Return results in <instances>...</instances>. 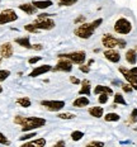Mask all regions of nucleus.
<instances>
[{
	"label": "nucleus",
	"instance_id": "nucleus-1",
	"mask_svg": "<svg viewBox=\"0 0 137 147\" xmlns=\"http://www.w3.org/2000/svg\"><path fill=\"white\" fill-rule=\"evenodd\" d=\"M14 123L22 125L23 132H28V131L36 129V128L43 127L47 123V121L39 117H20V115H17L14 118Z\"/></svg>",
	"mask_w": 137,
	"mask_h": 147
},
{
	"label": "nucleus",
	"instance_id": "nucleus-2",
	"mask_svg": "<svg viewBox=\"0 0 137 147\" xmlns=\"http://www.w3.org/2000/svg\"><path fill=\"white\" fill-rule=\"evenodd\" d=\"M102 23H103V19H102V18H99V19H95L94 22H91V23L80 24V26H79L78 28L74 30V33H75V36L79 37V38L88 39V38H90V37L94 34L95 29L98 28Z\"/></svg>",
	"mask_w": 137,
	"mask_h": 147
},
{
	"label": "nucleus",
	"instance_id": "nucleus-3",
	"mask_svg": "<svg viewBox=\"0 0 137 147\" xmlns=\"http://www.w3.org/2000/svg\"><path fill=\"white\" fill-rule=\"evenodd\" d=\"M53 14H39L37 17V19L33 22L36 27H37L38 29H45V30H50V29H53L55 28V20L51 19V17H52Z\"/></svg>",
	"mask_w": 137,
	"mask_h": 147
},
{
	"label": "nucleus",
	"instance_id": "nucleus-4",
	"mask_svg": "<svg viewBox=\"0 0 137 147\" xmlns=\"http://www.w3.org/2000/svg\"><path fill=\"white\" fill-rule=\"evenodd\" d=\"M60 59H67L70 60L72 63H78V65H83L85 59H86V55L84 51H76V52H71V53H61L59 55Z\"/></svg>",
	"mask_w": 137,
	"mask_h": 147
},
{
	"label": "nucleus",
	"instance_id": "nucleus-5",
	"mask_svg": "<svg viewBox=\"0 0 137 147\" xmlns=\"http://www.w3.org/2000/svg\"><path fill=\"white\" fill-rule=\"evenodd\" d=\"M114 30L118 34H128L132 30V23L126 18H119L114 23Z\"/></svg>",
	"mask_w": 137,
	"mask_h": 147
},
{
	"label": "nucleus",
	"instance_id": "nucleus-6",
	"mask_svg": "<svg viewBox=\"0 0 137 147\" xmlns=\"http://www.w3.org/2000/svg\"><path fill=\"white\" fill-rule=\"evenodd\" d=\"M17 19H18V15L13 9H5V10H3L1 13H0V26L15 22Z\"/></svg>",
	"mask_w": 137,
	"mask_h": 147
},
{
	"label": "nucleus",
	"instance_id": "nucleus-7",
	"mask_svg": "<svg viewBox=\"0 0 137 147\" xmlns=\"http://www.w3.org/2000/svg\"><path fill=\"white\" fill-rule=\"evenodd\" d=\"M41 105H43L50 112H59L65 107V102L63 100H42Z\"/></svg>",
	"mask_w": 137,
	"mask_h": 147
},
{
	"label": "nucleus",
	"instance_id": "nucleus-8",
	"mask_svg": "<svg viewBox=\"0 0 137 147\" xmlns=\"http://www.w3.org/2000/svg\"><path fill=\"white\" fill-rule=\"evenodd\" d=\"M119 41H121V38H115V37H113L112 34H109V33L104 34L102 38V43L105 48L119 47Z\"/></svg>",
	"mask_w": 137,
	"mask_h": 147
},
{
	"label": "nucleus",
	"instance_id": "nucleus-9",
	"mask_svg": "<svg viewBox=\"0 0 137 147\" xmlns=\"http://www.w3.org/2000/svg\"><path fill=\"white\" fill-rule=\"evenodd\" d=\"M55 71H65V72H70L72 70V62L67 59H60V61L57 62V65L55 66Z\"/></svg>",
	"mask_w": 137,
	"mask_h": 147
},
{
	"label": "nucleus",
	"instance_id": "nucleus-10",
	"mask_svg": "<svg viewBox=\"0 0 137 147\" xmlns=\"http://www.w3.org/2000/svg\"><path fill=\"white\" fill-rule=\"evenodd\" d=\"M119 72L124 76V79H126V80L131 84V86L135 89V90H137V79L130 72V70L126 69V67H123V66H121L119 67Z\"/></svg>",
	"mask_w": 137,
	"mask_h": 147
},
{
	"label": "nucleus",
	"instance_id": "nucleus-11",
	"mask_svg": "<svg viewBox=\"0 0 137 147\" xmlns=\"http://www.w3.org/2000/svg\"><path fill=\"white\" fill-rule=\"evenodd\" d=\"M11 55H13V46L11 43H3L0 46V56L4 57V59H9V57H11Z\"/></svg>",
	"mask_w": 137,
	"mask_h": 147
},
{
	"label": "nucleus",
	"instance_id": "nucleus-12",
	"mask_svg": "<svg viewBox=\"0 0 137 147\" xmlns=\"http://www.w3.org/2000/svg\"><path fill=\"white\" fill-rule=\"evenodd\" d=\"M50 70H52V67L48 65H42V66L34 67V69L32 70V72L29 74V76L30 78H37V76H41V75H43V74L48 72Z\"/></svg>",
	"mask_w": 137,
	"mask_h": 147
},
{
	"label": "nucleus",
	"instance_id": "nucleus-13",
	"mask_svg": "<svg viewBox=\"0 0 137 147\" xmlns=\"http://www.w3.org/2000/svg\"><path fill=\"white\" fill-rule=\"evenodd\" d=\"M104 57L108 61H111V62H118V61L121 60V55L118 53L115 50H113V48H108L105 52H104Z\"/></svg>",
	"mask_w": 137,
	"mask_h": 147
},
{
	"label": "nucleus",
	"instance_id": "nucleus-14",
	"mask_svg": "<svg viewBox=\"0 0 137 147\" xmlns=\"http://www.w3.org/2000/svg\"><path fill=\"white\" fill-rule=\"evenodd\" d=\"M19 9L20 10H23L26 14H28V15H30V14H34L36 13V10H37V8L34 7V5L32 4V3H26V4H20L19 5Z\"/></svg>",
	"mask_w": 137,
	"mask_h": 147
},
{
	"label": "nucleus",
	"instance_id": "nucleus-15",
	"mask_svg": "<svg viewBox=\"0 0 137 147\" xmlns=\"http://www.w3.org/2000/svg\"><path fill=\"white\" fill-rule=\"evenodd\" d=\"M32 4L37 9H47L52 5V1L51 0H34L32 1Z\"/></svg>",
	"mask_w": 137,
	"mask_h": 147
},
{
	"label": "nucleus",
	"instance_id": "nucleus-16",
	"mask_svg": "<svg viewBox=\"0 0 137 147\" xmlns=\"http://www.w3.org/2000/svg\"><path fill=\"white\" fill-rule=\"evenodd\" d=\"M126 60L131 65H135L137 62V52L136 50H128L126 52Z\"/></svg>",
	"mask_w": 137,
	"mask_h": 147
},
{
	"label": "nucleus",
	"instance_id": "nucleus-17",
	"mask_svg": "<svg viewBox=\"0 0 137 147\" xmlns=\"http://www.w3.org/2000/svg\"><path fill=\"white\" fill-rule=\"evenodd\" d=\"M94 93H95L97 95H99V94H108V95H111V94H113V90L109 86L98 85V86H95V89H94Z\"/></svg>",
	"mask_w": 137,
	"mask_h": 147
},
{
	"label": "nucleus",
	"instance_id": "nucleus-18",
	"mask_svg": "<svg viewBox=\"0 0 137 147\" xmlns=\"http://www.w3.org/2000/svg\"><path fill=\"white\" fill-rule=\"evenodd\" d=\"M88 104H89V99H88L86 96H79L78 99L74 100L72 105H74L75 108H83V107H86Z\"/></svg>",
	"mask_w": 137,
	"mask_h": 147
},
{
	"label": "nucleus",
	"instance_id": "nucleus-19",
	"mask_svg": "<svg viewBox=\"0 0 137 147\" xmlns=\"http://www.w3.org/2000/svg\"><path fill=\"white\" fill-rule=\"evenodd\" d=\"M81 85H83V88L80 89V91H79V94L80 95H90L91 90H90V82L89 80H83L81 81Z\"/></svg>",
	"mask_w": 137,
	"mask_h": 147
},
{
	"label": "nucleus",
	"instance_id": "nucleus-20",
	"mask_svg": "<svg viewBox=\"0 0 137 147\" xmlns=\"http://www.w3.org/2000/svg\"><path fill=\"white\" fill-rule=\"evenodd\" d=\"M103 113H104V110H103L102 107H91L89 109V114L91 117H95V118L103 117Z\"/></svg>",
	"mask_w": 137,
	"mask_h": 147
},
{
	"label": "nucleus",
	"instance_id": "nucleus-21",
	"mask_svg": "<svg viewBox=\"0 0 137 147\" xmlns=\"http://www.w3.org/2000/svg\"><path fill=\"white\" fill-rule=\"evenodd\" d=\"M15 43L22 46L24 48H32V45L29 42V37H22V38H15Z\"/></svg>",
	"mask_w": 137,
	"mask_h": 147
},
{
	"label": "nucleus",
	"instance_id": "nucleus-22",
	"mask_svg": "<svg viewBox=\"0 0 137 147\" xmlns=\"http://www.w3.org/2000/svg\"><path fill=\"white\" fill-rule=\"evenodd\" d=\"M17 103L19 104L20 107H23V108H28V107H30V99L27 96H23V98H19V99H17Z\"/></svg>",
	"mask_w": 137,
	"mask_h": 147
},
{
	"label": "nucleus",
	"instance_id": "nucleus-23",
	"mask_svg": "<svg viewBox=\"0 0 137 147\" xmlns=\"http://www.w3.org/2000/svg\"><path fill=\"white\" fill-rule=\"evenodd\" d=\"M119 114H117V113H108V114H105L104 119L107 122H117L119 121Z\"/></svg>",
	"mask_w": 137,
	"mask_h": 147
},
{
	"label": "nucleus",
	"instance_id": "nucleus-24",
	"mask_svg": "<svg viewBox=\"0 0 137 147\" xmlns=\"http://www.w3.org/2000/svg\"><path fill=\"white\" fill-rule=\"evenodd\" d=\"M28 145H34V146H38V147H43L46 145V140L45 138H38V140H34V141H30V142H27V145H24V147L28 146Z\"/></svg>",
	"mask_w": 137,
	"mask_h": 147
},
{
	"label": "nucleus",
	"instance_id": "nucleus-25",
	"mask_svg": "<svg viewBox=\"0 0 137 147\" xmlns=\"http://www.w3.org/2000/svg\"><path fill=\"white\" fill-rule=\"evenodd\" d=\"M83 137H84V132H81V131H74V132L71 133L72 141H80Z\"/></svg>",
	"mask_w": 137,
	"mask_h": 147
},
{
	"label": "nucleus",
	"instance_id": "nucleus-26",
	"mask_svg": "<svg viewBox=\"0 0 137 147\" xmlns=\"http://www.w3.org/2000/svg\"><path fill=\"white\" fill-rule=\"evenodd\" d=\"M114 103L115 104H122V105H126V100H124V98L122 96V94H119V93H117L114 95Z\"/></svg>",
	"mask_w": 137,
	"mask_h": 147
},
{
	"label": "nucleus",
	"instance_id": "nucleus-27",
	"mask_svg": "<svg viewBox=\"0 0 137 147\" xmlns=\"http://www.w3.org/2000/svg\"><path fill=\"white\" fill-rule=\"evenodd\" d=\"M76 1L78 0H59V5H61V7H71Z\"/></svg>",
	"mask_w": 137,
	"mask_h": 147
},
{
	"label": "nucleus",
	"instance_id": "nucleus-28",
	"mask_svg": "<svg viewBox=\"0 0 137 147\" xmlns=\"http://www.w3.org/2000/svg\"><path fill=\"white\" fill-rule=\"evenodd\" d=\"M60 119H74L76 115L74 113H60L59 115H57Z\"/></svg>",
	"mask_w": 137,
	"mask_h": 147
},
{
	"label": "nucleus",
	"instance_id": "nucleus-29",
	"mask_svg": "<svg viewBox=\"0 0 137 147\" xmlns=\"http://www.w3.org/2000/svg\"><path fill=\"white\" fill-rule=\"evenodd\" d=\"M24 29H26L27 32H30V33H37L38 30H39L33 23H32V24H27V26H24Z\"/></svg>",
	"mask_w": 137,
	"mask_h": 147
},
{
	"label": "nucleus",
	"instance_id": "nucleus-30",
	"mask_svg": "<svg viewBox=\"0 0 137 147\" xmlns=\"http://www.w3.org/2000/svg\"><path fill=\"white\" fill-rule=\"evenodd\" d=\"M10 76V71L9 70H0V81H4Z\"/></svg>",
	"mask_w": 137,
	"mask_h": 147
},
{
	"label": "nucleus",
	"instance_id": "nucleus-31",
	"mask_svg": "<svg viewBox=\"0 0 137 147\" xmlns=\"http://www.w3.org/2000/svg\"><path fill=\"white\" fill-rule=\"evenodd\" d=\"M98 102H99L100 104H105L107 102H108V94H99Z\"/></svg>",
	"mask_w": 137,
	"mask_h": 147
},
{
	"label": "nucleus",
	"instance_id": "nucleus-32",
	"mask_svg": "<svg viewBox=\"0 0 137 147\" xmlns=\"http://www.w3.org/2000/svg\"><path fill=\"white\" fill-rule=\"evenodd\" d=\"M0 143H1V145H5V146H9L10 145V141H9L3 133H0Z\"/></svg>",
	"mask_w": 137,
	"mask_h": 147
},
{
	"label": "nucleus",
	"instance_id": "nucleus-33",
	"mask_svg": "<svg viewBox=\"0 0 137 147\" xmlns=\"http://www.w3.org/2000/svg\"><path fill=\"white\" fill-rule=\"evenodd\" d=\"M122 89H123L124 93H132V90H133L131 84H122Z\"/></svg>",
	"mask_w": 137,
	"mask_h": 147
},
{
	"label": "nucleus",
	"instance_id": "nucleus-34",
	"mask_svg": "<svg viewBox=\"0 0 137 147\" xmlns=\"http://www.w3.org/2000/svg\"><path fill=\"white\" fill-rule=\"evenodd\" d=\"M32 137H36V133H34V132L28 133V134H24V136L19 137V140H20V141H28V140L32 138Z\"/></svg>",
	"mask_w": 137,
	"mask_h": 147
},
{
	"label": "nucleus",
	"instance_id": "nucleus-35",
	"mask_svg": "<svg viewBox=\"0 0 137 147\" xmlns=\"http://www.w3.org/2000/svg\"><path fill=\"white\" fill-rule=\"evenodd\" d=\"M130 121L131 122H133V123H135V122H137V108H135L132 110V113H131V118H130Z\"/></svg>",
	"mask_w": 137,
	"mask_h": 147
},
{
	"label": "nucleus",
	"instance_id": "nucleus-36",
	"mask_svg": "<svg viewBox=\"0 0 137 147\" xmlns=\"http://www.w3.org/2000/svg\"><path fill=\"white\" fill-rule=\"evenodd\" d=\"M79 70H80V71H83V72H85V74H88L89 72V65H80L79 66Z\"/></svg>",
	"mask_w": 137,
	"mask_h": 147
},
{
	"label": "nucleus",
	"instance_id": "nucleus-37",
	"mask_svg": "<svg viewBox=\"0 0 137 147\" xmlns=\"http://www.w3.org/2000/svg\"><path fill=\"white\" fill-rule=\"evenodd\" d=\"M88 146H104V142H99V141H93V142H89Z\"/></svg>",
	"mask_w": 137,
	"mask_h": 147
},
{
	"label": "nucleus",
	"instance_id": "nucleus-38",
	"mask_svg": "<svg viewBox=\"0 0 137 147\" xmlns=\"http://www.w3.org/2000/svg\"><path fill=\"white\" fill-rule=\"evenodd\" d=\"M41 60V56H36V57H32V59H29V63L30 65H33V63H36L37 61Z\"/></svg>",
	"mask_w": 137,
	"mask_h": 147
},
{
	"label": "nucleus",
	"instance_id": "nucleus-39",
	"mask_svg": "<svg viewBox=\"0 0 137 147\" xmlns=\"http://www.w3.org/2000/svg\"><path fill=\"white\" fill-rule=\"evenodd\" d=\"M70 81H71L72 84H76V85H79V84L81 82L80 80H79V79H76L75 76H70Z\"/></svg>",
	"mask_w": 137,
	"mask_h": 147
},
{
	"label": "nucleus",
	"instance_id": "nucleus-40",
	"mask_svg": "<svg viewBox=\"0 0 137 147\" xmlns=\"http://www.w3.org/2000/svg\"><path fill=\"white\" fill-rule=\"evenodd\" d=\"M84 20H85V17H84V15H81V17H78V18H76L74 22H75V24H78V23H80V22H84Z\"/></svg>",
	"mask_w": 137,
	"mask_h": 147
},
{
	"label": "nucleus",
	"instance_id": "nucleus-41",
	"mask_svg": "<svg viewBox=\"0 0 137 147\" xmlns=\"http://www.w3.org/2000/svg\"><path fill=\"white\" fill-rule=\"evenodd\" d=\"M130 72L132 74V75H133V76H135V78L137 79V67H132V69L130 70Z\"/></svg>",
	"mask_w": 137,
	"mask_h": 147
},
{
	"label": "nucleus",
	"instance_id": "nucleus-42",
	"mask_svg": "<svg viewBox=\"0 0 137 147\" xmlns=\"http://www.w3.org/2000/svg\"><path fill=\"white\" fill-rule=\"evenodd\" d=\"M32 50H42V45H32Z\"/></svg>",
	"mask_w": 137,
	"mask_h": 147
},
{
	"label": "nucleus",
	"instance_id": "nucleus-43",
	"mask_svg": "<svg viewBox=\"0 0 137 147\" xmlns=\"http://www.w3.org/2000/svg\"><path fill=\"white\" fill-rule=\"evenodd\" d=\"M63 145H65L63 142H59V143H56V146H63Z\"/></svg>",
	"mask_w": 137,
	"mask_h": 147
},
{
	"label": "nucleus",
	"instance_id": "nucleus-44",
	"mask_svg": "<svg viewBox=\"0 0 137 147\" xmlns=\"http://www.w3.org/2000/svg\"><path fill=\"white\" fill-rule=\"evenodd\" d=\"M3 93V88H1V85H0V94Z\"/></svg>",
	"mask_w": 137,
	"mask_h": 147
},
{
	"label": "nucleus",
	"instance_id": "nucleus-45",
	"mask_svg": "<svg viewBox=\"0 0 137 147\" xmlns=\"http://www.w3.org/2000/svg\"><path fill=\"white\" fill-rule=\"evenodd\" d=\"M0 62H1V56H0Z\"/></svg>",
	"mask_w": 137,
	"mask_h": 147
}]
</instances>
